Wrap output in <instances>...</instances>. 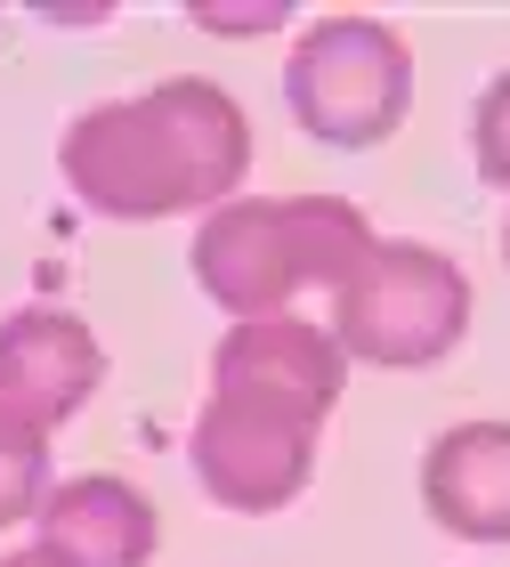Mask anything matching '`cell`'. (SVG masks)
<instances>
[{
    "mask_svg": "<svg viewBox=\"0 0 510 567\" xmlns=\"http://www.w3.org/2000/svg\"><path fill=\"white\" fill-rule=\"evenodd\" d=\"M348 390V357L309 317H243L211 349V398L195 414V478L227 511H284L316 471L324 414Z\"/></svg>",
    "mask_w": 510,
    "mask_h": 567,
    "instance_id": "6da1fadb",
    "label": "cell"
},
{
    "mask_svg": "<svg viewBox=\"0 0 510 567\" xmlns=\"http://www.w3.org/2000/svg\"><path fill=\"white\" fill-rule=\"evenodd\" d=\"M58 171L106 219L219 212V203H236V178L251 171V122L219 82L178 73V82L73 114L58 138Z\"/></svg>",
    "mask_w": 510,
    "mask_h": 567,
    "instance_id": "7a4b0ae2",
    "label": "cell"
},
{
    "mask_svg": "<svg viewBox=\"0 0 510 567\" xmlns=\"http://www.w3.org/2000/svg\"><path fill=\"white\" fill-rule=\"evenodd\" d=\"M373 251V219L348 195H236L195 227V284L227 317H292L300 300H333Z\"/></svg>",
    "mask_w": 510,
    "mask_h": 567,
    "instance_id": "3957f363",
    "label": "cell"
},
{
    "mask_svg": "<svg viewBox=\"0 0 510 567\" xmlns=\"http://www.w3.org/2000/svg\"><path fill=\"white\" fill-rule=\"evenodd\" d=\"M333 349L348 365H381V373H421L438 357L462 349L470 332V276L446 260L438 244H389L373 236V251L356 260V276L333 300Z\"/></svg>",
    "mask_w": 510,
    "mask_h": 567,
    "instance_id": "277c9868",
    "label": "cell"
},
{
    "mask_svg": "<svg viewBox=\"0 0 510 567\" xmlns=\"http://www.w3.org/2000/svg\"><path fill=\"white\" fill-rule=\"evenodd\" d=\"M284 106L324 146H381L414 106V49L381 17H316L284 58Z\"/></svg>",
    "mask_w": 510,
    "mask_h": 567,
    "instance_id": "5b68a950",
    "label": "cell"
},
{
    "mask_svg": "<svg viewBox=\"0 0 510 567\" xmlns=\"http://www.w3.org/2000/svg\"><path fill=\"white\" fill-rule=\"evenodd\" d=\"M97 381H106V349H97V332L82 317H65V308L0 317V405L58 430L97 398Z\"/></svg>",
    "mask_w": 510,
    "mask_h": 567,
    "instance_id": "8992f818",
    "label": "cell"
},
{
    "mask_svg": "<svg viewBox=\"0 0 510 567\" xmlns=\"http://www.w3.org/2000/svg\"><path fill=\"white\" fill-rule=\"evenodd\" d=\"M33 519H41V551L65 567H146L163 535L155 503L114 471H82V478L49 486Z\"/></svg>",
    "mask_w": 510,
    "mask_h": 567,
    "instance_id": "52a82bcc",
    "label": "cell"
},
{
    "mask_svg": "<svg viewBox=\"0 0 510 567\" xmlns=\"http://www.w3.org/2000/svg\"><path fill=\"white\" fill-rule=\"evenodd\" d=\"M421 511L462 544H510V422H454L429 437Z\"/></svg>",
    "mask_w": 510,
    "mask_h": 567,
    "instance_id": "ba28073f",
    "label": "cell"
},
{
    "mask_svg": "<svg viewBox=\"0 0 510 567\" xmlns=\"http://www.w3.org/2000/svg\"><path fill=\"white\" fill-rule=\"evenodd\" d=\"M49 495V430L0 405V527H24Z\"/></svg>",
    "mask_w": 510,
    "mask_h": 567,
    "instance_id": "9c48e42d",
    "label": "cell"
},
{
    "mask_svg": "<svg viewBox=\"0 0 510 567\" xmlns=\"http://www.w3.org/2000/svg\"><path fill=\"white\" fill-rule=\"evenodd\" d=\"M470 154H478V178H487V187H510V73H495L487 97H478Z\"/></svg>",
    "mask_w": 510,
    "mask_h": 567,
    "instance_id": "30bf717a",
    "label": "cell"
},
{
    "mask_svg": "<svg viewBox=\"0 0 510 567\" xmlns=\"http://www.w3.org/2000/svg\"><path fill=\"white\" fill-rule=\"evenodd\" d=\"M0 567H65V559H49V551L33 544V551H9V559H0Z\"/></svg>",
    "mask_w": 510,
    "mask_h": 567,
    "instance_id": "8fae6325",
    "label": "cell"
},
{
    "mask_svg": "<svg viewBox=\"0 0 510 567\" xmlns=\"http://www.w3.org/2000/svg\"><path fill=\"white\" fill-rule=\"evenodd\" d=\"M502 260H510V227H502Z\"/></svg>",
    "mask_w": 510,
    "mask_h": 567,
    "instance_id": "7c38bea8",
    "label": "cell"
}]
</instances>
